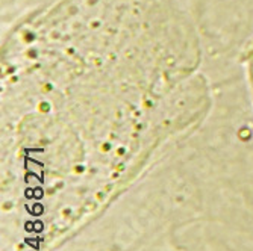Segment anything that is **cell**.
Returning a JSON list of instances; mask_svg holds the SVG:
<instances>
[{"label": "cell", "instance_id": "obj_1", "mask_svg": "<svg viewBox=\"0 0 253 251\" xmlns=\"http://www.w3.org/2000/svg\"><path fill=\"white\" fill-rule=\"evenodd\" d=\"M200 42L176 0H55L2 52L3 162L105 186L210 110Z\"/></svg>", "mask_w": 253, "mask_h": 251}, {"label": "cell", "instance_id": "obj_2", "mask_svg": "<svg viewBox=\"0 0 253 251\" xmlns=\"http://www.w3.org/2000/svg\"><path fill=\"white\" fill-rule=\"evenodd\" d=\"M243 61H244V65H246L247 82H249V88H250L252 100H253V38L247 44L244 56H243Z\"/></svg>", "mask_w": 253, "mask_h": 251}]
</instances>
